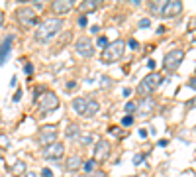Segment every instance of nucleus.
I'll return each mask as SVG.
<instances>
[{
    "label": "nucleus",
    "instance_id": "obj_1",
    "mask_svg": "<svg viewBox=\"0 0 196 177\" xmlns=\"http://www.w3.org/2000/svg\"><path fill=\"white\" fill-rule=\"evenodd\" d=\"M61 28H63V20L61 18H47V20H43L41 24L38 26L33 38H35V41L45 43L49 40H53L55 35L61 32Z\"/></svg>",
    "mask_w": 196,
    "mask_h": 177
},
{
    "label": "nucleus",
    "instance_id": "obj_21",
    "mask_svg": "<svg viewBox=\"0 0 196 177\" xmlns=\"http://www.w3.org/2000/svg\"><path fill=\"white\" fill-rule=\"evenodd\" d=\"M12 171H14V175H22V173H26V164L22 159H18L16 164L12 165Z\"/></svg>",
    "mask_w": 196,
    "mask_h": 177
},
{
    "label": "nucleus",
    "instance_id": "obj_45",
    "mask_svg": "<svg viewBox=\"0 0 196 177\" xmlns=\"http://www.w3.org/2000/svg\"><path fill=\"white\" fill-rule=\"evenodd\" d=\"M16 81H18V79H16V75H14L12 81H10V87H16Z\"/></svg>",
    "mask_w": 196,
    "mask_h": 177
},
{
    "label": "nucleus",
    "instance_id": "obj_31",
    "mask_svg": "<svg viewBox=\"0 0 196 177\" xmlns=\"http://www.w3.org/2000/svg\"><path fill=\"white\" fill-rule=\"evenodd\" d=\"M143 158H145L143 153H135V156H133V164H135V165H139L141 161H143Z\"/></svg>",
    "mask_w": 196,
    "mask_h": 177
},
{
    "label": "nucleus",
    "instance_id": "obj_2",
    "mask_svg": "<svg viewBox=\"0 0 196 177\" xmlns=\"http://www.w3.org/2000/svg\"><path fill=\"white\" fill-rule=\"evenodd\" d=\"M124 51H126V41L124 40H116L112 43H108V46L102 49L100 59H102L104 63H116V61H120V59L124 57Z\"/></svg>",
    "mask_w": 196,
    "mask_h": 177
},
{
    "label": "nucleus",
    "instance_id": "obj_40",
    "mask_svg": "<svg viewBox=\"0 0 196 177\" xmlns=\"http://www.w3.org/2000/svg\"><path fill=\"white\" fill-rule=\"evenodd\" d=\"M147 134H149V132H147V130H143V128H139V138H147Z\"/></svg>",
    "mask_w": 196,
    "mask_h": 177
},
{
    "label": "nucleus",
    "instance_id": "obj_47",
    "mask_svg": "<svg viewBox=\"0 0 196 177\" xmlns=\"http://www.w3.org/2000/svg\"><path fill=\"white\" fill-rule=\"evenodd\" d=\"M28 177H35V173H28Z\"/></svg>",
    "mask_w": 196,
    "mask_h": 177
},
{
    "label": "nucleus",
    "instance_id": "obj_34",
    "mask_svg": "<svg viewBox=\"0 0 196 177\" xmlns=\"http://www.w3.org/2000/svg\"><path fill=\"white\" fill-rule=\"evenodd\" d=\"M151 26V22L147 20V18H143V20H139V28H149Z\"/></svg>",
    "mask_w": 196,
    "mask_h": 177
},
{
    "label": "nucleus",
    "instance_id": "obj_16",
    "mask_svg": "<svg viewBox=\"0 0 196 177\" xmlns=\"http://www.w3.org/2000/svg\"><path fill=\"white\" fill-rule=\"evenodd\" d=\"M98 6H100L98 0H84V2L78 4V10H81V12H83V16H84L86 12H94V10H98Z\"/></svg>",
    "mask_w": 196,
    "mask_h": 177
},
{
    "label": "nucleus",
    "instance_id": "obj_12",
    "mask_svg": "<svg viewBox=\"0 0 196 177\" xmlns=\"http://www.w3.org/2000/svg\"><path fill=\"white\" fill-rule=\"evenodd\" d=\"M63 153H65V144H61V142H53L51 146H47L43 150L45 159H51V161H59L63 158Z\"/></svg>",
    "mask_w": 196,
    "mask_h": 177
},
{
    "label": "nucleus",
    "instance_id": "obj_25",
    "mask_svg": "<svg viewBox=\"0 0 196 177\" xmlns=\"http://www.w3.org/2000/svg\"><path fill=\"white\" fill-rule=\"evenodd\" d=\"M108 132H110V134H114V136H118V138L124 136V132H122L118 126H110V128H108Z\"/></svg>",
    "mask_w": 196,
    "mask_h": 177
},
{
    "label": "nucleus",
    "instance_id": "obj_4",
    "mask_svg": "<svg viewBox=\"0 0 196 177\" xmlns=\"http://www.w3.org/2000/svg\"><path fill=\"white\" fill-rule=\"evenodd\" d=\"M183 59H184L183 49H171L169 53H165V57H163V69L167 73H175L178 69V65L183 63Z\"/></svg>",
    "mask_w": 196,
    "mask_h": 177
},
{
    "label": "nucleus",
    "instance_id": "obj_13",
    "mask_svg": "<svg viewBox=\"0 0 196 177\" xmlns=\"http://www.w3.org/2000/svg\"><path fill=\"white\" fill-rule=\"evenodd\" d=\"M12 43H14V34L6 35L4 41L0 43V65H4L6 61H8V57L12 53Z\"/></svg>",
    "mask_w": 196,
    "mask_h": 177
},
{
    "label": "nucleus",
    "instance_id": "obj_32",
    "mask_svg": "<svg viewBox=\"0 0 196 177\" xmlns=\"http://www.w3.org/2000/svg\"><path fill=\"white\" fill-rule=\"evenodd\" d=\"M96 43H98V47H106L108 46V38H104V35H102V38H98Z\"/></svg>",
    "mask_w": 196,
    "mask_h": 177
},
{
    "label": "nucleus",
    "instance_id": "obj_7",
    "mask_svg": "<svg viewBox=\"0 0 196 177\" xmlns=\"http://www.w3.org/2000/svg\"><path fill=\"white\" fill-rule=\"evenodd\" d=\"M16 20L22 26H32V24L38 22V16H35L33 8H30V6H20L16 10Z\"/></svg>",
    "mask_w": 196,
    "mask_h": 177
},
{
    "label": "nucleus",
    "instance_id": "obj_48",
    "mask_svg": "<svg viewBox=\"0 0 196 177\" xmlns=\"http://www.w3.org/2000/svg\"><path fill=\"white\" fill-rule=\"evenodd\" d=\"M0 159H2V153H0Z\"/></svg>",
    "mask_w": 196,
    "mask_h": 177
},
{
    "label": "nucleus",
    "instance_id": "obj_30",
    "mask_svg": "<svg viewBox=\"0 0 196 177\" xmlns=\"http://www.w3.org/2000/svg\"><path fill=\"white\" fill-rule=\"evenodd\" d=\"M24 73H26V75H32V73H33V65L32 63H26L24 65Z\"/></svg>",
    "mask_w": 196,
    "mask_h": 177
},
{
    "label": "nucleus",
    "instance_id": "obj_37",
    "mask_svg": "<svg viewBox=\"0 0 196 177\" xmlns=\"http://www.w3.org/2000/svg\"><path fill=\"white\" fill-rule=\"evenodd\" d=\"M77 24H78V26H81V28H84V26H86V18H84V16H78V20H77Z\"/></svg>",
    "mask_w": 196,
    "mask_h": 177
},
{
    "label": "nucleus",
    "instance_id": "obj_23",
    "mask_svg": "<svg viewBox=\"0 0 196 177\" xmlns=\"http://www.w3.org/2000/svg\"><path fill=\"white\" fill-rule=\"evenodd\" d=\"M135 108H137V102H133V100H129L128 105H126V108H124V112H126V116H133L135 114Z\"/></svg>",
    "mask_w": 196,
    "mask_h": 177
},
{
    "label": "nucleus",
    "instance_id": "obj_41",
    "mask_svg": "<svg viewBox=\"0 0 196 177\" xmlns=\"http://www.w3.org/2000/svg\"><path fill=\"white\" fill-rule=\"evenodd\" d=\"M155 65H157V63L153 61V59H149V61H147V67H149V69H155Z\"/></svg>",
    "mask_w": 196,
    "mask_h": 177
},
{
    "label": "nucleus",
    "instance_id": "obj_33",
    "mask_svg": "<svg viewBox=\"0 0 196 177\" xmlns=\"http://www.w3.org/2000/svg\"><path fill=\"white\" fill-rule=\"evenodd\" d=\"M41 177H53V171L49 167H43V171H41Z\"/></svg>",
    "mask_w": 196,
    "mask_h": 177
},
{
    "label": "nucleus",
    "instance_id": "obj_46",
    "mask_svg": "<svg viewBox=\"0 0 196 177\" xmlns=\"http://www.w3.org/2000/svg\"><path fill=\"white\" fill-rule=\"evenodd\" d=\"M2 22H4V14L0 12V26H2Z\"/></svg>",
    "mask_w": 196,
    "mask_h": 177
},
{
    "label": "nucleus",
    "instance_id": "obj_14",
    "mask_svg": "<svg viewBox=\"0 0 196 177\" xmlns=\"http://www.w3.org/2000/svg\"><path fill=\"white\" fill-rule=\"evenodd\" d=\"M51 10L55 14H67L73 10V0H55L51 4Z\"/></svg>",
    "mask_w": 196,
    "mask_h": 177
},
{
    "label": "nucleus",
    "instance_id": "obj_5",
    "mask_svg": "<svg viewBox=\"0 0 196 177\" xmlns=\"http://www.w3.org/2000/svg\"><path fill=\"white\" fill-rule=\"evenodd\" d=\"M57 134H59V130H57L55 124H47V126H41L39 132H38V144L39 146H51L53 142H57Z\"/></svg>",
    "mask_w": 196,
    "mask_h": 177
},
{
    "label": "nucleus",
    "instance_id": "obj_19",
    "mask_svg": "<svg viewBox=\"0 0 196 177\" xmlns=\"http://www.w3.org/2000/svg\"><path fill=\"white\" fill-rule=\"evenodd\" d=\"M77 140H78V144L88 146V144H92L94 136H92V134H88V132H84V134H78V136H77Z\"/></svg>",
    "mask_w": 196,
    "mask_h": 177
},
{
    "label": "nucleus",
    "instance_id": "obj_15",
    "mask_svg": "<svg viewBox=\"0 0 196 177\" xmlns=\"http://www.w3.org/2000/svg\"><path fill=\"white\" fill-rule=\"evenodd\" d=\"M98 110H100L98 100L88 99V100H86V106H84V112H83V116H84V118H92V116H96V112H98Z\"/></svg>",
    "mask_w": 196,
    "mask_h": 177
},
{
    "label": "nucleus",
    "instance_id": "obj_17",
    "mask_svg": "<svg viewBox=\"0 0 196 177\" xmlns=\"http://www.w3.org/2000/svg\"><path fill=\"white\" fill-rule=\"evenodd\" d=\"M81 167H83V158L71 156V158L67 159V169H69V171H78Z\"/></svg>",
    "mask_w": 196,
    "mask_h": 177
},
{
    "label": "nucleus",
    "instance_id": "obj_20",
    "mask_svg": "<svg viewBox=\"0 0 196 177\" xmlns=\"http://www.w3.org/2000/svg\"><path fill=\"white\" fill-rule=\"evenodd\" d=\"M163 6H165V0H157V2H151L149 4V10H151V14H161Z\"/></svg>",
    "mask_w": 196,
    "mask_h": 177
},
{
    "label": "nucleus",
    "instance_id": "obj_42",
    "mask_svg": "<svg viewBox=\"0 0 196 177\" xmlns=\"http://www.w3.org/2000/svg\"><path fill=\"white\" fill-rule=\"evenodd\" d=\"M75 87H77L75 81H69V83H67V88H75Z\"/></svg>",
    "mask_w": 196,
    "mask_h": 177
},
{
    "label": "nucleus",
    "instance_id": "obj_11",
    "mask_svg": "<svg viewBox=\"0 0 196 177\" xmlns=\"http://www.w3.org/2000/svg\"><path fill=\"white\" fill-rule=\"evenodd\" d=\"M110 150H112V146H110V142L108 140H98V144L94 146V161H104V159H108L110 158Z\"/></svg>",
    "mask_w": 196,
    "mask_h": 177
},
{
    "label": "nucleus",
    "instance_id": "obj_26",
    "mask_svg": "<svg viewBox=\"0 0 196 177\" xmlns=\"http://www.w3.org/2000/svg\"><path fill=\"white\" fill-rule=\"evenodd\" d=\"M132 124H133V116H124V118H122V126H124V128L132 126Z\"/></svg>",
    "mask_w": 196,
    "mask_h": 177
},
{
    "label": "nucleus",
    "instance_id": "obj_22",
    "mask_svg": "<svg viewBox=\"0 0 196 177\" xmlns=\"http://www.w3.org/2000/svg\"><path fill=\"white\" fill-rule=\"evenodd\" d=\"M65 134H67V138H77L81 132H78V126H77V124H69V128H67V132H65Z\"/></svg>",
    "mask_w": 196,
    "mask_h": 177
},
{
    "label": "nucleus",
    "instance_id": "obj_6",
    "mask_svg": "<svg viewBox=\"0 0 196 177\" xmlns=\"http://www.w3.org/2000/svg\"><path fill=\"white\" fill-rule=\"evenodd\" d=\"M38 102H39V110H41V114L51 112V110H57V108H59V105H61L59 97H57L55 93H51V91H45V93L41 94V99H39Z\"/></svg>",
    "mask_w": 196,
    "mask_h": 177
},
{
    "label": "nucleus",
    "instance_id": "obj_36",
    "mask_svg": "<svg viewBox=\"0 0 196 177\" xmlns=\"http://www.w3.org/2000/svg\"><path fill=\"white\" fill-rule=\"evenodd\" d=\"M128 46H129V49H139V43H137L135 40H129Z\"/></svg>",
    "mask_w": 196,
    "mask_h": 177
},
{
    "label": "nucleus",
    "instance_id": "obj_28",
    "mask_svg": "<svg viewBox=\"0 0 196 177\" xmlns=\"http://www.w3.org/2000/svg\"><path fill=\"white\" fill-rule=\"evenodd\" d=\"M100 87H102V88L112 87V79H110V77H102V83H100Z\"/></svg>",
    "mask_w": 196,
    "mask_h": 177
},
{
    "label": "nucleus",
    "instance_id": "obj_29",
    "mask_svg": "<svg viewBox=\"0 0 196 177\" xmlns=\"http://www.w3.org/2000/svg\"><path fill=\"white\" fill-rule=\"evenodd\" d=\"M0 146L2 148H10V142H8V138H6L4 134H0Z\"/></svg>",
    "mask_w": 196,
    "mask_h": 177
},
{
    "label": "nucleus",
    "instance_id": "obj_39",
    "mask_svg": "<svg viewBox=\"0 0 196 177\" xmlns=\"http://www.w3.org/2000/svg\"><path fill=\"white\" fill-rule=\"evenodd\" d=\"M194 81H196L194 77H190V81H188V87H190V88H192V91H194V88H196V83H194Z\"/></svg>",
    "mask_w": 196,
    "mask_h": 177
},
{
    "label": "nucleus",
    "instance_id": "obj_27",
    "mask_svg": "<svg viewBox=\"0 0 196 177\" xmlns=\"http://www.w3.org/2000/svg\"><path fill=\"white\" fill-rule=\"evenodd\" d=\"M84 177H106V173H104V171H100V169H94V171L86 173Z\"/></svg>",
    "mask_w": 196,
    "mask_h": 177
},
{
    "label": "nucleus",
    "instance_id": "obj_10",
    "mask_svg": "<svg viewBox=\"0 0 196 177\" xmlns=\"http://www.w3.org/2000/svg\"><path fill=\"white\" fill-rule=\"evenodd\" d=\"M180 12H183V2H180V0H165L161 16L163 18H175Z\"/></svg>",
    "mask_w": 196,
    "mask_h": 177
},
{
    "label": "nucleus",
    "instance_id": "obj_43",
    "mask_svg": "<svg viewBox=\"0 0 196 177\" xmlns=\"http://www.w3.org/2000/svg\"><path fill=\"white\" fill-rule=\"evenodd\" d=\"M157 144H159V146H161V148H165V146H167V144H169V142H167V140H159V142H157Z\"/></svg>",
    "mask_w": 196,
    "mask_h": 177
},
{
    "label": "nucleus",
    "instance_id": "obj_9",
    "mask_svg": "<svg viewBox=\"0 0 196 177\" xmlns=\"http://www.w3.org/2000/svg\"><path fill=\"white\" fill-rule=\"evenodd\" d=\"M155 108H157L155 100L151 99V97H147V99H143V100H141V105H139V106L135 108V114L139 116L141 120H145V118H151V116H153Z\"/></svg>",
    "mask_w": 196,
    "mask_h": 177
},
{
    "label": "nucleus",
    "instance_id": "obj_8",
    "mask_svg": "<svg viewBox=\"0 0 196 177\" xmlns=\"http://www.w3.org/2000/svg\"><path fill=\"white\" fill-rule=\"evenodd\" d=\"M75 51L81 57H90L94 53V43L90 38H86V35H83V38H78L75 41Z\"/></svg>",
    "mask_w": 196,
    "mask_h": 177
},
{
    "label": "nucleus",
    "instance_id": "obj_18",
    "mask_svg": "<svg viewBox=\"0 0 196 177\" xmlns=\"http://www.w3.org/2000/svg\"><path fill=\"white\" fill-rule=\"evenodd\" d=\"M86 97H77V99H73V108H75V112L77 114H81L83 116V112H84V106H86Z\"/></svg>",
    "mask_w": 196,
    "mask_h": 177
},
{
    "label": "nucleus",
    "instance_id": "obj_38",
    "mask_svg": "<svg viewBox=\"0 0 196 177\" xmlns=\"http://www.w3.org/2000/svg\"><path fill=\"white\" fill-rule=\"evenodd\" d=\"M33 8L41 10V8H43V2H41V0H35V2H33Z\"/></svg>",
    "mask_w": 196,
    "mask_h": 177
},
{
    "label": "nucleus",
    "instance_id": "obj_44",
    "mask_svg": "<svg viewBox=\"0 0 196 177\" xmlns=\"http://www.w3.org/2000/svg\"><path fill=\"white\" fill-rule=\"evenodd\" d=\"M132 94V88H124V97H129Z\"/></svg>",
    "mask_w": 196,
    "mask_h": 177
},
{
    "label": "nucleus",
    "instance_id": "obj_3",
    "mask_svg": "<svg viewBox=\"0 0 196 177\" xmlns=\"http://www.w3.org/2000/svg\"><path fill=\"white\" fill-rule=\"evenodd\" d=\"M161 81H163V77L159 75V73L151 71L149 75H145V77L141 79L139 87H137V93H139L143 99H147V97H151V94L157 91V87L161 85Z\"/></svg>",
    "mask_w": 196,
    "mask_h": 177
},
{
    "label": "nucleus",
    "instance_id": "obj_35",
    "mask_svg": "<svg viewBox=\"0 0 196 177\" xmlns=\"http://www.w3.org/2000/svg\"><path fill=\"white\" fill-rule=\"evenodd\" d=\"M20 99H22V88H18V91H16V94L12 97V100L14 102H20Z\"/></svg>",
    "mask_w": 196,
    "mask_h": 177
},
{
    "label": "nucleus",
    "instance_id": "obj_24",
    "mask_svg": "<svg viewBox=\"0 0 196 177\" xmlns=\"http://www.w3.org/2000/svg\"><path fill=\"white\" fill-rule=\"evenodd\" d=\"M83 169L86 173H90V171H94L96 169V161L94 159H88V161H83Z\"/></svg>",
    "mask_w": 196,
    "mask_h": 177
}]
</instances>
